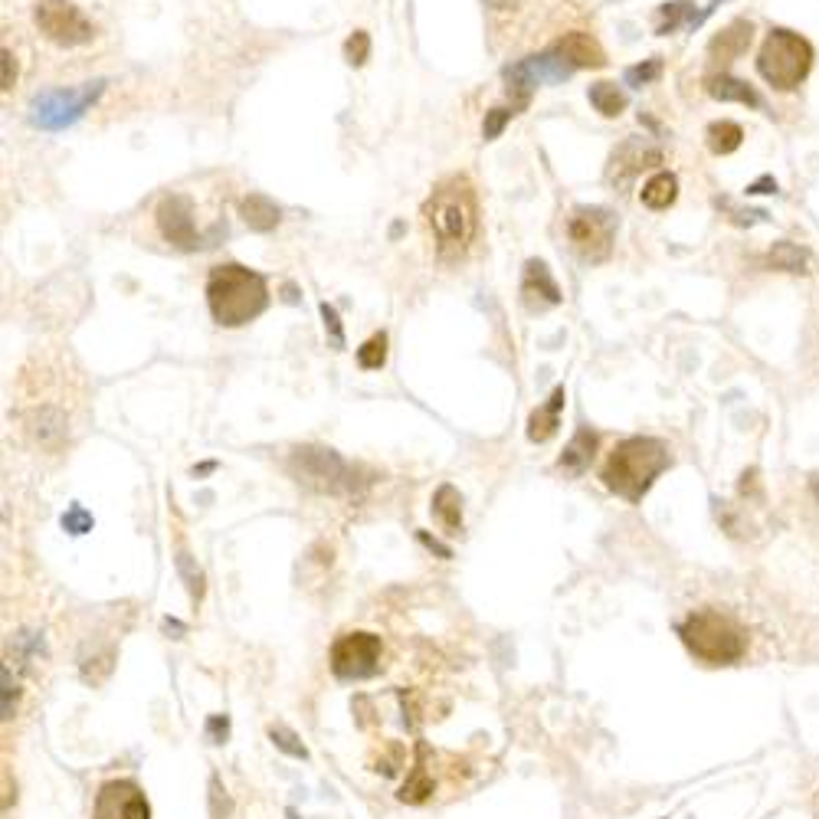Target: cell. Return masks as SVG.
<instances>
[{
  "label": "cell",
  "instance_id": "6da1fadb",
  "mask_svg": "<svg viewBox=\"0 0 819 819\" xmlns=\"http://www.w3.org/2000/svg\"><path fill=\"white\" fill-rule=\"evenodd\" d=\"M423 217L430 223L439 259L459 263L479 233V200L469 177H449L439 184L423 204Z\"/></svg>",
  "mask_w": 819,
  "mask_h": 819
},
{
  "label": "cell",
  "instance_id": "7a4b0ae2",
  "mask_svg": "<svg viewBox=\"0 0 819 819\" xmlns=\"http://www.w3.org/2000/svg\"><path fill=\"white\" fill-rule=\"evenodd\" d=\"M669 446L652 436H629L613 446V453L603 466V485L626 502H643L662 472L669 469Z\"/></svg>",
  "mask_w": 819,
  "mask_h": 819
},
{
  "label": "cell",
  "instance_id": "3957f363",
  "mask_svg": "<svg viewBox=\"0 0 819 819\" xmlns=\"http://www.w3.org/2000/svg\"><path fill=\"white\" fill-rule=\"evenodd\" d=\"M207 305L217 325L240 328L266 312L269 305L266 279L236 263L213 266L207 276Z\"/></svg>",
  "mask_w": 819,
  "mask_h": 819
},
{
  "label": "cell",
  "instance_id": "277c9868",
  "mask_svg": "<svg viewBox=\"0 0 819 819\" xmlns=\"http://www.w3.org/2000/svg\"><path fill=\"white\" fill-rule=\"evenodd\" d=\"M679 636L685 649L692 652L698 662H705V666H734L747 652L744 629L734 623L731 616L715 613V610H698L688 616V620H682Z\"/></svg>",
  "mask_w": 819,
  "mask_h": 819
},
{
  "label": "cell",
  "instance_id": "5b68a950",
  "mask_svg": "<svg viewBox=\"0 0 819 819\" xmlns=\"http://www.w3.org/2000/svg\"><path fill=\"white\" fill-rule=\"evenodd\" d=\"M757 69H761V76L770 82L774 89L780 92H790L797 89L800 82L810 76L813 69V46L806 37L793 30H770V37L764 40V50H761V59H757Z\"/></svg>",
  "mask_w": 819,
  "mask_h": 819
},
{
  "label": "cell",
  "instance_id": "8992f818",
  "mask_svg": "<svg viewBox=\"0 0 819 819\" xmlns=\"http://www.w3.org/2000/svg\"><path fill=\"white\" fill-rule=\"evenodd\" d=\"M289 466H292V476L315 492H331V495L354 492V469L338 453H331V449L302 446L292 453Z\"/></svg>",
  "mask_w": 819,
  "mask_h": 819
},
{
  "label": "cell",
  "instance_id": "52a82bcc",
  "mask_svg": "<svg viewBox=\"0 0 819 819\" xmlns=\"http://www.w3.org/2000/svg\"><path fill=\"white\" fill-rule=\"evenodd\" d=\"M574 63L567 59L561 50H548V53H538V56H528V59H521V63L515 66H508L505 69V82H508V96H512V109H525L528 99H531V92L544 86V82H561L567 76H574Z\"/></svg>",
  "mask_w": 819,
  "mask_h": 819
},
{
  "label": "cell",
  "instance_id": "ba28073f",
  "mask_svg": "<svg viewBox=\"0 0 819 819\" xmlns=\"http://www.w3.org/2000/svg\"><path fill=\"white\" fill-rule=\"evenodd\" d=\"M616 220L603 207H577L567 220V240L584 263H603L613 249Z\"/></svg>",
  "mask_w": 819,
  "mask_h": 819
},
{
  "label": "cell",
  "instance_id": "9c48e42d",
  "mask_svg": "<svg viewBox=\"0 0 819 819\" xmlns=\"http://www.w3.org/2000/svg\"><path fill=\"white\" fill-rule=\"evenodd\" d=\"M102 86H105V82H86V86H79V89L43 92V96L33 102V125L50 128V132L73 125L76 118L102 96Z\"/></svg>",
  "mask_w": 819,
  "mask_h": 819
},
{
  "label": "cell",
  "instance_id": "30bf717a",
  "mask_svg": "<svg viewBox=\"0 0 819 819\" xmlns=\"http://www.w3.org/2000/svg\"><path fill=\"white\" fill-rule=\"evenodd\" d=\"M33 20H37L43 37L53 40L56 46H82L96 37V27L89 23V17L69 0H43Z\"/></svg>",
  "mask_w": 819,
  "mask_h": 819
},
{
  "label": "cell",
  "instance_id": "8fae6325",
  "mask_svg": "<svg viewBox=\"0 0 819 819\" xmlns=\"http://www.w3.org/2000/svg\"><path fill=\"white\" fill-rule=\"evenodd\" d=\"M381 669V636L348 633L331 646V672L338 679H367Z\"/></svg>",
  "mask_w": 819,
  "mask_h": 819
},
{
  "label": "cell",
  "instance_id": "7c38bea8",
  "mask_svg": "<svg viewBox=\"0 0 819 819\" xmlns=\"http://www.w3.org/2000/svg\"><path fill=\"white\" fill-rule=\"evenodd\" d=\"M158 230L161 236L168 240L174 249H184V253H191V249H200L204 246V233L197 230L194 223V204L187 194H168L158 204Z\"/></svg>",
  "mask_w": 819,
  "mask_h": 819
},
{
  "label": "cell",
  "instance_id": "4fadbf2b",
  "mask_svg": "<svg viewBox=\"0 0 819 819\" xmlns=\"http://www.w3.org/2000/svg\"><path fill=\"white\" fill-rule=\"evenodd\" d=\"M92 819H151V806L135 780H109L99 787Z\"/></svg>",
  "mask_w": 819,
  "mask_h": 819
},
{
  "label": "cell",
  "instance_id": "5bb4252c",
  "mask_svg": "<svg viewBox=\"0 0 819 819\" xmlns=\"http://www.w3.org/2000/svg\"><path fill=\"white\" fill-rule=\"evenodd\" d=\"M521 302H525L528 312H548L564 302L561 289L551 276V269L541 263V259H528L525 276H521Z\"/></svg>",
  "mask_w": 819,
  "mask_h": 819
},
{
  "label": "cell",
  "instance_id": "9a60e30c",
  "mask_svg": "<svg viewBox=\"0 0 819 819\" xmlns=\"http://www.w3.org/2000/svg\"><path fill=\"white\" fill-rule=\"evenodd\" d=\"M656 164H662L659 148L643 145V141H626V145L616 151L613 161H610V181L613 184H629L639 171L656 168Z\"/></svg>",
  "mask_w": 819,
  "mask_h": 819
},
{
  "label": "cell",
  "instance_id": "2e32d148",
  "mask_svg": "<svg viewBox=\"0 0 819 819\" xmlns=\"http://www.w3.org/2000/svg\"><path fill=\"white\" fill-rule=\"evenodd\" d=\"M751 33L754 27L747 20H734L728 23L715 40H711L708 53L711 59H721V63H731V59H738L741 53H747V46H751Z\"/></svg>",
  "mask_w": 819,
  "mask_h": 819
},
{
  "label": "cell",
  "instance_id": "e0dca14e",
  "mask_svg": "<svg viewBox=\"0 0 819 819\" xmlns=\"http://www.w3.org/2000/svg\"><path fill=\"white\" fill-rule=\"evenodd\" d=\"M564 397H567L564 387H557L554 394L548 397V403L531 413V420H528V439H531V443H548V439L557 433V426H561Z\"/></svg>",
  "mask_w": 819,
  "mask_h": 819
},
{
  "label": "cell",
  "instance_id": "ac0fdd59",
  "mask_svg": "<svg viewBox=\"0 0 819 819\" xmlns=\"http://www.w3.org/2000/svg\"><path fill=\"white\" fill-rule=\"evenodd\" d=\"M557 50H561L577 69H600L603 63H607V56H603L600 50V43L590 37V33H567V37L557 43Z\"/></svg>",
  "mask_w": 819,
  "mask_h": 819
},
{
  "label": "cell",
  "instance_id": "d6986e66",
  "mask_svg": "<svg viewBox=\"0 0 819 819\" xmlns=\"http://www.w3.org/2000/svg\"><path fill=\"white\" fill-rule=\"evenodd\" d=\"M593 449H597V433L587 430V426H580L571 443H567L564 456L557 459V466H561L567 476H584L590 459H593Z\"/></svg>",
  "mask_w": 819,
  "mask_h": 819
},
{
  "label": "cell",
  "instance_id": "ffe728a7",
  "mask_svg": "<svg viewBox=\"0 0 819 819\" xmlns=\"http://www.w3.org/2000/svg\"><path fill=\"white\" fill-rule=\"evenodd\" d=\"M240 213H243L246 227H249V230H256V233H269V230H276V227H279V207L272 204V200H269L266 194H249V197H243Z\"/></svg>",
  "mask_w": 819,
  "mask_h": 819
},
{
  "label": "cell",
  "instance_id": "44dd1931",
  "mask_svg": "<svg viewBox=\"0 0 819 819\" xmlns=\"http://www.w3.org/2000/svg\"><path fill=\"white\" fill-rule=\"evenodd\" d=\"M675 197H679V181H675V174L669 171H656L643 184V191H639V200H643L649 210H669L675 204Z\"/></svg>",
  "mask_w": 819,
  "mask_h": 819
},
{
  "label": "cell",
  "instance_id": "7402d4cb",
  "mask_svg": "<svg viewBox=\"0 0 819 819\" xmlns=\"http://www.w3.org/2000/svg\"><path fill=\"white\" fill-rule=\"evenodd\" d=\"M708 92H711V99H718V102H741V105H751V109H761V96H757L747 82L734 79V76L708 79Z\"/></svg>",
  "mask_w": 819,
  "mask_h": 819
},
{
  "label": "cell",
  "instance_id": "603a6c76",
  "mask_svg": "<svg viewBox=\"0 0 819 819\" xmlns=\"http://www.w3.org/2000/svg\"><path fill=\"white\" fill-rule=\"evenodd\" d=\"M433 515L443 521L446 531H462V498L453 485H439L433 495Z\"/></svg>",
  "mask_w": 819,
  "mask_h": 819
},
{
  "label": "cell",
  "instance_id": "cb8c5ba5",
  "mask_svg": "<svg viewBox=\"0 0 819 819\" xmlns=\"http://www.w3.org/2000/svg\"><path fill=\"white\" fill-rule=\"evenodd\" d=\"M767 266L780 269V272H810V256H806V249H800L797 243L780 240V243L770 246Z\"/></svg>",
  "mask_w": 819,
  "mask_h": 819
},
{
  "label": "cell",
  "instance_id": "d4e9b609",
  "mask_svg": "<svg viewBox=\"0 0 819 819\" xmlns=\"http://www.w3.org/2000/svg\"><path fill=\"white\" fill-rule=\"evenodd\" d=\"M590 105L597 109L600 115H607V118H616L623 109H626V92L620 86H613V82H593L590 86Z\"/></svg>",
  "mask_w": 819,
  "mask_h": 819
},
{
  "label": "cell",
  "instance_id": "484cf974",
  "mask_svg": "<svg viewBox=\"0 0 819 819\" xmlns=\"http://www.w3.org/2000/svg\"><path fill=\"white\" fill-rule=\"evenodd\" d=\"M741 141H744V132H741V125L738 122H715V125H708V148L715 151V154H731V151H738L741 148Z\"/></svg>",
  "mask_w": 819,
  "mask_h": 819
},
{
  "label": "cell",
  "instance_id": "4316f807",
  "mask_svg": "<svg viewBox=\"0 0 819 819\" xmlns=\"http://www.w3.org/2000/svg\"><path fill=\"white\" fill-rule=\"evenodd\" d=\"M659 14H662V27H659L662 37H669V33L685 27V23H688V27H695V23H698L692 0H672V4H662Z\"/></svg>",
  "mask_w": 819,
  "mask_h": 819
},
{
  "label": "cell",
  "instance_id": "83f0119b",
  "mask_svg": "<svg viewBox=\"0 0 819 819\" xmlns=\"http://www.w3.org/2000/svg\"><path fill=\"white\" fill-rule=\"evenodd\" d=\"M33 433H37V439L43 446H50L56 449L59 443H63V436H66V417L59 410H40V417H37V426H33Z\"/></svg>",
  "mask_w": 819,
  "mask_h": 819
},
{
  "label": "cell",
  "instance_id": "f1b7e54d",
  "mask_svg": "<svg viewBox=\"0 0 819 819\" xmlns=\"http://www.w3.org/2000/svg\"><path fill=\"white\" fill-rule=\"evenodd\" d=\"M269 741L276 744L282 754L295 757V761H305V757H308L305 744L299 741V734H295L292 728H286V724H272V728H269Z\"/></svg>",
  "mask_w": 819,
  "mask_h": 819
},
{
  "label": "cell",
  "instance_id": "f546056e",
  "mask_svg": "<svg viewBox=\"0 0 819 819\" xmlns=\"http://www.w3.org/2000/svg\"><path fill=\"white\" fill-rule=\"evenodd\" d=\"M433 793V780L426 777V770L423 767H417L413 770V777L403 783V790H400V800L403 803H423L426 797H430Z\"/></svg>",
  "mask_w": 819,
  "mask_h": 819
},
{
  "label": "cell",
  "instance_id": "4dcf8cb0",
  "mask_svg": "<svg viewBox=\"0 0 819 819\" xmlns=\"http://www.w3.org/2000/svg\"><path fill=\"white\" fill-rule=\"evenodd\" d=\"M387 361V335H374L371 341L358 351V364L367 367V371H377Z\"/></svg>",
  "mask_w": 819,
  "mask_h": 819
},
{
  "label": "cell",
  "instance_id": "1f68e13d",
  "mask_svg": "<svg viewBox=\"0 0 819 819\" xmlns=\"http://www.w3.org/2000/svg\"><path fill=\"white\" fill-rule=\"evenodd\" d=\"M367 56H371V37H367L364 30H354L348 43H344V59H348L351 66H364Z\"/></svg>",
  "mask_w": 819,
  "mask_h": 819
},
{
  "label": "cell",
  "instance_id": "d6a6232c",
  "mask_svg": "<svg viewBox=\"0 0 819 819\" xmlns=\"http://www.w3.org/2000/svg\"><path fill=\"white\" fill-rule=\"evenodd\" d=\"M230 813H233V803H230V797H227V790H223L220 777L213 774V777H210V816H213V819H227Z\"/></svg>",
  "mask_w": 819,
  "mask_h": 819
},
{
  "label": "cell",
  "instance_id": "836d02e7",
  "mask_svg": "<svg viewBox=\"0 0 819 819\" xmlns=\"http://www.w3.org/2000/svg\"><path fill=\"white\" fill-rule=\"evenodd\" d=\"M659 76H662V63H659V59H649V63H643V66H629L626 69V82H629V86H646V82L659 79Z\"/></svg>",
  "mask_w": 819,
  "mask_h": 819
},
{
  "label": "cell",
  "instance_id": "e575fe53",
  "mask_svg": "<svg viewBox=\"0 0 819 819\" xmlns=\"http://www.w3.org/2000/svg\"><path fill=\"white\" fill-rule=\"evenodd\" d=\"M177 567H181V574H184V580H187V590H191V597H194V600L204 597V574L194 571L191 557H187V554H177Z\"/></svg>",
  "mask_w": 819,
  "mask_h": 819
},
{
  "label": "cell",
  "instance_id": "d590c367",
  "mask_svg": "<svg viewBox=\"0 0 819 819\" xmlns=\"http://www.w3.org/2000/svg\"><path fill=\"white\" fill-rule=\"evenodd\" d=\"M512 115H518L515 109H492L489 115H485V125H482V135L485 138H498L502 135V128L512 122Z\"/></svg>",
  "mask_w": 819,
  "mask_h": 819
},
{
  "label": "cell",
  "instance_id": "8d00e7d4",
  "mask_svg": "<svg viewBox=\"0 0 819 819\" xmlns=\"http://www.w3.org/2000/svg\"><path fill=\"white\" fill-rule=\"evenodd\" d=\"M63 528H66L69 534H86V531H92V515L86 512V508L73 505V508H69V512L63 515Z\"/></svg>",
  "mask_w": 819,
  "mask_h": 819
},
{
  "label": "cell",
  "instance_id": "74e56055",
  "mask_svg": "<svg viewBox=\"0 0 819 819\" xmlns=\"http://www.w3.org/2000/svg\"><path fill=\"white\" fill-rule=\"evenodd\" d=\"M17 711V682L10 675V666H4V721L14 718Z\"/></svg>",
  "mask_w": 819,
  "mask_h": 819
},
{
  "label": "cell",
  "instance_id": "f35d334b",
  "mask_svg": "<svg viewBox=\"0 0 819 819\" xmlns=\"http://www.w3.org/2000/svg\"><path fill=\"white\" fill-rule=\"evenodd\" d=\"M227 734H230V718L227 715H210L207 721V738L213 744H223L227 741Z\"/></svg>",
  "mask_w": 819,
  "mask_h": 819
},
{
  "label": "cell",
  "instance_id": "ab89813d",
  "mask_svg": "<svg viewBox=\"0 0 819 819\" xmlns=\"http://www.w3.org/2000/svg\"><path fill=\"white\" fill-rule=\"evenodd\" d=\"M322 318H325V328L331 331V344H335V348H341V344H344V331H341V322H338V312L328 302L322 305Z\"/></svg>",
  "mask_w": 819,
  "mask_h": 819
},
{
  "label": "cell",
  "instance_id": "60d3db41",
  "mask_svg": "<svg viewBox=\"0 0 819 819\" xmlns=\"http://www.w3.org/2000/svg\"><path fill=\"white\" fill-rule=\"evenodd\" d=\"M14 82H17V63H14V53L4 50V92L14 89Z\"/></svg>",
  "mask_w": 819,
  "mask_h": 819
},
{
  "label": "cell",
  "instance_id": "b9f144b4",
  "mask_svg": "<svg viewBox=\"0 0 819 819\" xmlns=\"http://www.w3.org/2000/svg\"><path fill=\"white\" fill-rule=\"evenodd\" d=\"M770 191H777V181H770V177H764V181H757L747 187V194H770Z\"/></svg>",
  "mask_w": 819,
  "mask_h": 819
},
{
  "label": "cell",
  "instance_id": "7bdbcfd3",
  "mask_svg": "<svg viewBox=\"0 0 819 819\" xmlns=\"http://www.w3.org/2000/svg\"><path fill=\"white\" fill-rule=\"evenodd\" d=\"M420 541L426 544V548H433V551H439V557H453V551H449V548H443V544H439V541H433V538H430V534H420Z\"/></svg>",
  "mask_w": 819,
  "mask_h": 819
},
{
  "label": "cell",
  "instance_id": "ee69618b",
  "mask_svg": "<svg viewBox=\"0 0 819 819\" xmlns=\"http://www.w3.org/2000/svg\"><path fill=\"white\" fill-rule=\"evenodd\" d=\"M485 4H489L492 10H498V14H505V10H512L518 0H485Z\"/></svg>",
  "mask_w": 819,
  "mask_h": 819
},
{
  "label": "cell",
  "instance_id": "f6af8a7d",
  "mask_svg": "<svg viewBox=\"0 0 819 819\" xmlns=\"http://www.w3.org/2000/svg\"><path fill=\"white\" fill-rule=\"evenodd\" d=\"M813 495L819 498V479H813Z\"/></svg>",
  "mask_w": 819,
  "mask_h": 819
}]
</instances>
